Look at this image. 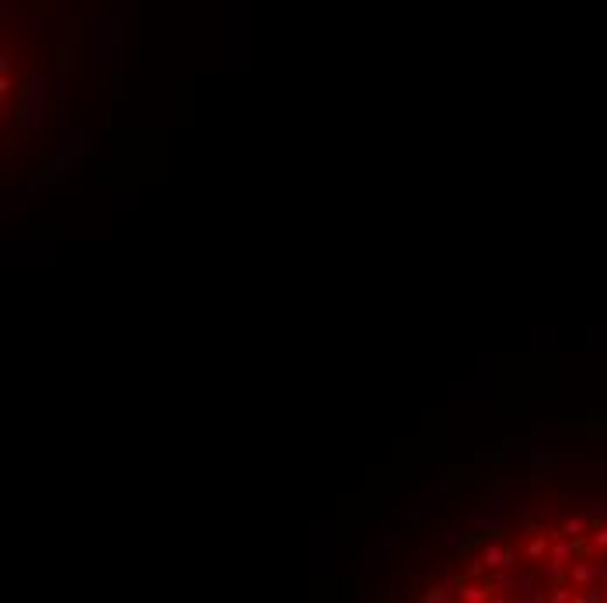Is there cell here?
Segmentation results:
<instances>
[{
  "mask_svg": "<svg viewBox=\"0 0 607 603\" xmlns=\"http://www.w3.org/2000/svg\"><path fill=\"white\" fill-rule=\"evenodd\" d=\"M482 565H485V569H510V565H513V554L503 551V547H488Z\"/></svg>",
  "mask_w": 607,
  "mask_h": 603,
  "instance_id": "6da1fadb",
  "label": "cell"
},
{
  "mask_svg": "<svg viewBox=\"0 0 607 603\" xmlns=\"http://www.w3.org/2000/svg\"><path fill=\"white\" fill-rule=\"evenodd\" d=\"M593 541H597V544H607V526H604V530H600V534H597Z\"/></svg>",
  "mask_w": 607,
  "mask_h": 603,
  "instance_id": "5b68a950",
  "label": "cell"
},
{
  "mask_svg": "<svg viewBox=\"0 0 607 603\" xmlns=\"http://www.w3.org/2000/svg\"><path fill=\"white\" fill-rule=\"evenodd\" d=\"M461 600L482 603V600H488V589H482V586H461Z\"/></svg>",
  "mask_w": 607,
  "mask_h": 603,
  "instance_id": "7a4b0ae2",
  "label": "cell"
},
{
  "mask_svg": "<svg viewBox=\"0 0 607 603\" xmlns=\"http://www.w3.org/2000/svg\"><path fill=\"white\" fill-rule=\"evenodd\" d=\"M541 551H545V541H534V544H530V547H527V554H534V558H538Z\"/></svg>",
  "mask_w": 607,
  "mask_h": 603,
  "instance_id": "3957f363",
  "label": "cell"
},
{
  "mask_svg": "<svg viewBox=\"0 0 607 603\" xmlns=\"http://www.w3.org/2000/svg\"><path fill=\"white\" fill-rule=\"evenodd\" d=\"M443 596H447V593H443V589H436V593H426V600H429V603H433V600H436V603H440V600H443Z\"/></svg>",
  "mask_w": 607,
  "mask_h": 603,
  "instance_id": "277c9868",
  "label": "cell"
}]
</instances>
